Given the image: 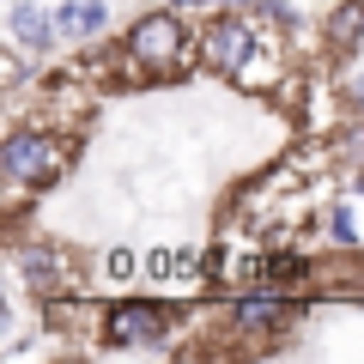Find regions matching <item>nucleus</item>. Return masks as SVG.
<instances>
[{
    "label": "nucleus",
    "instance_id": "f257e3e1",
    "mask_svg": "<svg viewBox=\"0 0 364 364\" xmlns=\"http://www.w3.org/2000/svg\"><path fill=\"white\" fill-rule=\"evenodd\" d=\"M195 49H200V67L219 73V79H231V85H249V91L279 85V37H273L249 6L219 13L195 37Z\"/></svg>",
    "mask_w": 364,
    "mask_h": 364
},
{
    "label": "nucleus",
    "instance_id": "f03ea898",
    "mask_svg": "<svg viewBox=\"0 0 364 364\" xmlns=\"http://www.w3.org/2000/svg\"><path fill=\"white\" fill-rule=\"evenodd\" d=\"M188 61H200V49H195V37H188L176 6L140 13L128 25V37H122V67L134 79H176Z\"/></svg>",
    "mask_w": 364,
    "mask_h": 364
},
{
    "label": "nucleus",
    "instance_id": "7ed1b4c3",
    "mask_svg": "<svg viewBox=\"0 0 364 364\" xmlns=\"http://www.w3.org/2000/svg\"><path fill=\"white\" fill-rule=\"evenodd\" d=\"M67 158H73V140L61 128H13L0 140V176L13 188V200H25L67 176Z\"/></svg>",
    "mask_w": 364,
    "mask_h": 364
},
{
    "label": "nucleus",
    "instance_id": "20e7f679",
    "mask_svg": "<svg viewBox=\"0 0 364 364\" xmlns=\"http://www.w3.org/2000/svg\"><path fill=\"white\" fill-rule=\"evenodd\" d=\"M97 334L104 346H122V352H152L176 334V310L164 298H116L104 316H97Z\"/></svg>",
    "mask_w": 364,
    "mask_h": 364
},
{
    "label": "nucleus",
    "instance_id": "39448f33",
    "mask_svg": "<svg viewBox=\"0 0 364 364\" xmlns=\"http://www.w3.org/2000/svg\"><path fill=\"white\" fill-rule=\"evenodd\" d=\"M13 273L25 279L37 298H61V291H73V255H67L61 243H43V237H25V243H13Z\"/></svg>",
    "mask_w": 364,
    "mask_h": 364
},
{
    "label": "nucleus",
    "instance_id": "423d86ee",
    "mask_svg": "<svg viewBox=\"0 0 364 364\" xmlns=\"http://www.w3.org/2000/svg\"><path fill=\"white\" fill-rule=\"evenodd\" d=\"M291 322H298V298H291V291H267V286H255V291H237V298H231V328H237L243 340L286 334Z\"/></svg>",
    "mask_w": 364,
    "mask_h": 364
},
{
    "label": "nucleus",
    "instance_id": "0eeeda50",
    "mask_svg": "<svg viewBox=\"0 0 364 364\" xmlns=\"http://www.w3.org/2000/svg\"><path fill=\"white\" fill-rule=\"evenodd\" d=\"M6 37H13V49L25 55H49L61 37V18L49 13V6H37V0H13V13H6Z\"/></svg>",
    "mask_w": 364,
    "mask_h": 364
},
{
    "label": "nucleus",
    "instance_id": "6e6552de",
    "mask_svg": "<svg viewBox=\"0 0 364 364\" xmlns=\"http://www.w3.org/2000/svg\"><path fill=\"white\" fill-rule=\"evenodd\" d=\"M322 237L340 255H358L364 249V182H352V195H340L334 207L322 213Z\"/></svg>",
    "mask_w": 364,
    "mask_h": 364
},
{
    "label": "nucleus",
    "instance_id": "1a4fd4ad",
    "mask_svg": "<svg viewBox=\"0 0 364 364\" xmlns=\"http://www.w3.org/2000/svg\"><path fill=\"white\" fill-rule=\"evenodd\" d=\"M55 18H61V37L67 43H97L104 25H109V6H104V0H61Z\"/></svg>",
    "mask_w": 364,
    "mask_h": 364
},
{
    "label": "nucleus",
    "instance_id": "9d476101",
    "mask_svg": "<svg viewBox=\"0 0 364 364\" xmlns=\"http://www.w3.org/2000/svg\"><path fill=\"white\" fill-rule=\"evenodd\" d=\"M358 43H364V0H340L334 13H328V49L358 55Z\"/></svg>",
    "mask_w": 364,
    "mask_h": 364
},
{
    "label": "nucleus",
    "instance_id": "9b49d317",
    "mask_svg": "<svg viewBox=\"0 0 364 364\" xmlns=\"http://www.w3.org/2000/svg\"><path fill=\"white\" fill-rule=\"evenodd\" d=\"M249 13H255L261 25H273V31H286V37H291V31H298V13H291L286 0H249Z\"/></svg>",
    "mask_w": 364,
    "mask_h": 364
},
{
    "label": "nucleus",
    "instance_id": "f8f14e48",
    "mask_svg": "<svg viewBox=\"0 0 364 364\" xmlns=\"http://www.w3.org/2000/svg\"><path fill=\"white\" fill-rule=\"evenodd\" d=\"M104 279H109V286L140 279V255H134V249H109V255H104Z\"/></svg>",
    "mask_w": 364,
    "mask_h": 364
},
{
    "label": "nucleus",
    "instance_id": "ddd939ff",
    "mask_svg": "<svg viewBox=\"0 0 364 364\" xmlns=\"http://www.w3.org/2000/svg\"><path fill=\"white\" fill-rule=\"evenodd\" d=\"M176 13H237V6H249V0H170Z\"/></svg>",
    "mask_w": 364,
    "mask_h": 364
}]
</instances>
